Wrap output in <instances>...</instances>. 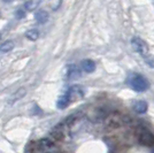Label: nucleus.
<instances>
[{"mask_svg":"<svg viewBox=\"0 0 154 153\" xmlns=\"http://www.w3.org/2000/svg\"><path fill=\"white\" fill-rule=\"evenodd\" d=\"M129 84L132 89L137 92H144L148 89V82L147 80L141 75H134L129 80Z\"/></svg>","mask_w":154,"mask_h":153,"instance_id":"obj_1","label":"nucleus"},{"mask_svg":"<svg viewBox=\"0 0 154 153\" xmlns=\"http://www.w3.org/2000/svg\"><path fill=\"white\" fill-rule=\"evenodd\" d=\"M131 45H132V48L135 50V52H137L138 54H140L143 57H146L148 54L147 44L139 37H134L131 40Z\"/></svg>","mask_w":154,"mask_h":153,"instance_id":"obj_2","label":"nucleus"},{"mask_svg":"<svg viewBox=\"0 0 154 153\" xmlns=\"http://www.w3.org/2000/svg\"><path fill=\"white\" fill-rule=\"evenodd\" d=\"M138 140L144 146H153L154 145V135L147 129H141L138 134Z\"/></svg>","mask_w":154,"mask_h":153,"instance_id":"obj_3","label":"nucleus"},{"mask_svg":"<svg viewBox=\"0 0 154 153\" xmlns=\"http://www.w3.org/2000/svg\"><path fill=\"white\" fill-rule=\"evenodd\" d=\"M68 98H69V100L71 101H76L78 99H81V98H83L84 96V92H83V89L81 88V86H78V85H74V86H71L70 89L68 90V92L66 93Z\"/></svg>","mask_w":154,"mask_h":153,"instance_id":"obj_4","label":"nucleus"},{"mask_svg":"<svg viewBox=\"0 0 154 153\" xmlns=\"http://www.w3.org/2000/svg\"><path fill=\"white\" fill-rule=\"evenodd\" d=\"M106 124L108 127H120L123 124V116L117 114L109 115L106 120Z\"/></svg>","mask_w":154,"mask_h":153,"instance_id":"obj_5","label":"nucleus"},{"mask_svg":"<svg viewBox=\"0 0 154 153\" xmlns=\"http://www.w3.org/2000/svg\"><path fill=\"white\" fill-rule=\"evenodd\" d=\"M38 146L43 152H45V153H51L55 150V145H54V143L51 142L50 139H46V138L39 140Z\"/></svg>","mask_w":154,"mask_h":153,"instance_id":"obj_6","label":"nucleus"},{"mask_svg":"<svg viewBox=\"0 0 154 153\" xmlns=\"http://www.w3.org/2000/svg\"><path fill=\"white\" fill-rule=\"evenodd\" d=\"M147 108H148V105L146 101H144V100H138V101H136L134 104V111H135L136 113H138V114H144V113H146L147 112Z\"/></svg>","mask_w":154,"mask_h":153,"instance_id":"obj_7","label":"nucleus"},{"mask_svg":"<svg viewBox=\"0 0 154 153\" xmlns=\"http://www.w3.org/2000/svg\"><path fill=\"white\" fill-rule=\"evenodd\" d=\"M35 20L38 22L39 24H44L48 21V13L44 9H40L35 14Z\"/></svg>","mask_w":154,"mask_h":153,"instance_id":"obj_8","label":"nucleus"},{"mask_svg":"<svg viewBox=\"0 0 154 153\" xmlns=\"http://www.w3.org/2000/svg\"><path fill=\"white\" fill-rule=\"evenodd\" d=\"M82 68L85 73H93L96 70V64H94L93 60L86 59V60L82 61Z\"/></svg>","mask_w":154,"mask_h":153,"instance_id":"obj_9","label":"nucleus"},{"mask_svg":"<svg viewBox=\"0 0 154 153\" xmlns=\"http://www.w3.org/2000/svg\"><path fill=\"white\" fill-rule=\"evenodd\" d=\"M26 91L24 88H21V89H19L15 93H13L12 95V97H11V99H9V105H13L15 101H17V100H20L21 98H23V97L26 96Z\"/></svg>","mask_w":154,"mask_h":153,"instance_id":"obj_10","label":"nucleus"},{"mask_svg":"<svg viewBox=\"0 0 154 153\" xmlns=\"http://www.w3.org/2000/svg\"><path fill=\"white\" fill-rule=\"evenodd\" d=\"M40 1H42V0H28V1H26V4H24L26 11H28V12L35 11V9L39 6Z\"/></svg>","mask_w":154,"mask_h":153,"instance_id":"obj_11","label":"nucleus"},{"mask_svg":"<svg viewBox=\"0 0 154 153\" xmlns=\"http://www.w3.org/2000/svg\"><path fill=\"white\" fill-rule=\"evenodd\" d=\"M13 48H14V42L13 40H6V42H4L2 44L0 45V52H2V53L11 52Z\"/></svg>","mask_w":154,"mask_h":153,"instance_id":"obj_12","label":"nucleus"},{"mask_svg":"<svg viewBox=\"0 0 154 153\" xmlns=\"http://www.w3.org/2000/svg\"><path fill=\"white\" fill-rule=\"evenodd\" d=\"M26 37L28 39H30L32 42H35V40H37L39 38V31L37 29H30V30H28L26 32Z\"/></svg>","mask_w":154,"mask_h":153,"instance_id":"obj_13","label":"nucleus"},{"mask_svg":"<svg viewBox=\"0 0 154 153\" xmlns=\"http://www.w3.org/2000/svg\"><path fill=\"white\" fill-rule=\"evenodd\" d=\"M70 102V100H69V98H68V96L67 95H64V96H61L60 98H59L58 100V106L59 108H64Z\"/></svg>","mask_w":154,"mask_h":153,"instance_id":"obj_14","label":"nucleus"},{"mask_svg":"<svg viewBox=\"0 0 154 153\" xmlns=\"http://www.w3.org/2000/svg\"><path fill=\"white\" fill-rule=\"evenodd\" d=\"M62 0H50V6H51L52 11H57L60 5H61Z\"/></svg>","mask_w":154,"mask_h":153,"instance_id":"obj_15","label":"nucleus"},{"mask_svg":"<svg viewBox=\"0 0 154 153\" xmlns=\"http://www.w3.org/2000/svg\"><path fill=\"white\" fill-rule=\"evenodd\" d=\"M16 16H17L19 19H22V17H24V12L20 9V11H17V12H16Z\"/></svg>","mask_w":154,"mask_h":153,"instance_id":"obj_16","label":"nucleus"},{"mask_svg":"<svg viewBox=\"0 0 154 153\" xmlns=\"http://www.w3.org/2000/svg\"><path fill=\"white\" fill-rule=\"evenodd\" d=\"M2 1H5V2H11V1H13V0H2Z\"/></svg>","mask_w":154,"mask_h":153,"instance_id":"obj_17","label":"nucleus"},{"mask_svg":"<svg viewBox=\"0 0 154 153\" xmlns=\"http://www.w3.org/2000/svg\"><path fill=\"white\" fill-rule=\"evenodd\" d=\"M0 40H1V33H0Z\"/></svg>","mask_w":154,"mask_h":153,"instance_id":"obj_18","label":"nucleus"}]
</instances>
